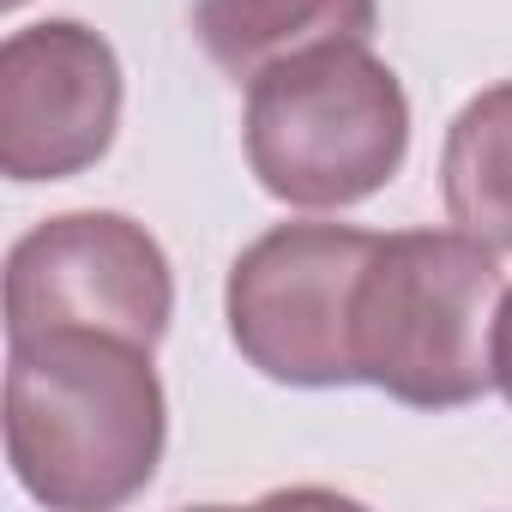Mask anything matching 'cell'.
<instances>
[{
    "label": "cell",
    "instance_id": "cell-7",
    "mask_svg": "<svg viewBox=\"0 0 512 512\" xmlns=\"http://www.w3.org/2000/svg\"><path fill=\"white\" fill-rule=\"evenodd\" d=\"M374 25L380 0H193V37L235 85L326 43H368Z\"/></svg>",
    "mask_w": 512,
    "mask_h": 512
},
{
    "label": "cell",
    "instance_id": "cell-4",
    "mask_svg": "<svg viewBox=\"0 0 512 512\" xmlns=\"http://www.w3.org/2000/svg\"><path fill=\"white\" fill-rule=\"evenodd\" d=\"M374 241L356 223H278L247 241L223 284L241 362L302 392L356 386V290Z\"/></svg>",
    "mask_w": 512,
    "mask_h": 512
},
{
    "label": "cell",
    "instance_id": "cell-10",
    "mask_svg": "<svg viewBox=\"0 0 512 512\" xmlns=\"http://www.w3.org/2000/svg\"><path fill=\"white\" fill-rule=\"evenodd\" d=\"M7 7H19V0H7Z\"/></svg>",
    "mask_w": 512,
    "mask_h": 512
},
{
    "label": "cell",
    "instance_id": "cell-5",
    "mask_svg": "<svg viewBox=\"0 0 512 512\" xmlns=\"http://www.w3.org/2000/svg\"><path fill=\"white\" fill-rule=\"evenodd\" d=\"M169 314V253L127 211H61L7 253V338L109 332L157 350Z\"/></svg>",
    "mask_w": 512,
    "mask_h": 512
},
{
    "label": "cell",
    "instance_id": "cell-2",
    "mask_svg": "<svg viewBox=\"0 0 512 512\" xmlns=\"http://www.w3.org/2000/svg\"><path fill=\"white\" fill-rule=\"evenodd\" d=\"M500 253L464 229L380 235L356 290V374L410 410H464L494 386Z\"/></svg>",
    "mask_w": 512,
    "mask_h": 512
},
{
    "label": "cell",
    "instance_id": "cell-8",
    "mask_svg": "<svg viewBox=\"0 0 512 512\" xmlns=\"http://www.w3.org/2000/svg\"><path fill=\"white\" fill-rule=\"evenodd\" d=\"M446 217L494 253H512V79L476 91L440 151Z\"/></svg>",
    "mask_w": 512,
    "mask_h": 512
},
{
    "label": "cell",
    "instance_id": "cell-6",
    "mask_svg": "<svg viewBox=\"0 0 512 512\" xmlns=\"http://www.w3.org/2000/svg\"><path fill=\"white\" fill-rule=\"evenodd\" d=\"M121 61L79 19H43L0 43V169L7 181H67L109 157L121 127Z\"/></svg>",
    "mask_w": 512,
    "mask_h": 512
},
{
    "label": "cell",
    "instance_id": "cell-9",
    "mask_svg": "<svg viewBox=\"0 0 512 512\" xmlns=\"http://www.w3.org/2000/svg\"><path fill=\"white\" fill-rule=\"evenodd\" d=\"M494 386L512 404V290L500 296V314H494Z\"/></svg>",
    "mask_w": 512,
    "mask_h": 512
},
{
    "label": "cell",
    "instance_id": "cell-3",
    "mask_svg": "<svg viewBox=\"0 0 512 512\" xmlns=\"http://www.w3.org/2000/svg\"><path fill=\"white\" fill-rule=\"evenodd\" d=\"M247 169L296 211L374 199L410 157V97L368 43L290 55L247 85Z\"/></svg>",
    "mask_w": 512,
    "mask_h": 512
},
{
    "label": "cell",
    "instance_id": "cell-1",
    "mask_svg": "<svg viewBox=\"0 0 512 512\" xmlns=\"http://www.w3.org/2000/svg\"><path fill=\"white\" fill-rule=\"evenodd\" d=\"M169 398L151 350L109 332L7 338V464L55 512H109L151 488Z\"/></svg>",
    "mask_w": 512,
    "mask_h": 512
}]
</instances>
